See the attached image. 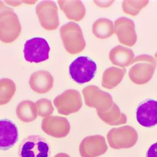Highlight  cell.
I'll list each match as a JSON object with an SVG mask.
<instances>
[{
  "label": "cell",
  "mask_w": 157,
  "mask_h": 157,
  "mask_svg": "<svg viewBox=\"0 0 157 157\" xmlns=\"http://www.w3.org/2000/svg\"><path fill=\"white\" fill-rule=\"evenodd\" d=\"M53 78L51 73L46 71L33 73L29 80V85L32 90L39 94L49 92L53 86Z\"/></svg>",
  "instance_id": "2e32d148"
},
{
  "label": "cell",
  "mask_w": 157,
  "mask_h": 157,
  "mask_svg": "<svg viewBox=\"0 0 157 157\" xmlns=\"http://www.w3.org/2000/svg\"><path fill=\"white\" fill-rule=\"evenodd\" d=\"M106 139L113 149H128L136 144L138 134L133 127L123 126L110 129L106 135Z\"/></svg>",
  "instance_id": "277c9868"
},
{
  "label": "cell",
  "mask_w": 157,
  "mask_h": 157,
  "mask_svg": "<svg viewBox=\"0 0 157 157\" xmlns=\"http://www.w3.org/2000/svg\"><path fill=\"white\" fill-rule=\"evenodd\" d=\"M36 13L41 26L47 30H55L59 25L58 8L54 1L40 2L36 7Z\"/></svg>",
  "instance_id": "30bf717a"
},
{
  "label": "cell",
  "mask_w": 157,
  "mask_h": 157,
  "mask_svg": "<svg viewBox=\"0 0 157 157\" xmlns=\"http://www.w3.org/2000/svg\"><path fill=\"white\" fill-rule=\"evenodd\" d=\"M35 103L37 109V114L40 117L46 118L54 112L55 109L52 101L48 99H40Z\"/></svg>",
  "instance_id": "d4e9b609"
},
{
  "label": "cell",
  "mask_w": 157,
  "mask_h": 157,
  "mask_svg": "<svg viewBox=\"0 0 157 157\" xmlns=\"http://www.w3.org/2000/svg\"><path fill=\"white\" fill-rule=\"evenodd\" d=\"M16 92V85L14 81L8 78L0 79V106L10 102Z\"/></svg>",
  "instance_id": "603a6c76"
},
{
  "label": "cell",
  "mask_w": 157,
  "mask_h": 157,
  "mask_svg": "<svg viewBox=\"0 0 157 157\" xmlns=\"http://www.w3.org/2000/svg\"><path fill=\"white\" fill-rule=\"evenodd\" d=\"M18 131L16 124L8 119L0 120V149L8 150L16 145Z\"/></svg>",
  "instance_id": "9a60e30c"
},
{
  "label": "cell",
  "mask_w": 157,
  "mask_h": 157,
  "mask_svg": "<svg viewBox=\"0 0 157 157\" xmlns=\"http://www.w3.org/2000/svg\"><path fill=\"white\" fill-rule=\"evenodd\" d=\"M17 117L24 122L34 121L38 115L36 103L31 101H23L18 103L16 108Z\"/></svg>",
  "instance_id": "44dd1931"
},
{
  "label": "cell",
  "mask_w": 157,
  "mask_h": 157,
  "mask_svg": "<svg viewBox=\"0 0 157 157\" xmlns=\"http://www.w3.org/2000/svg\"><path fill=\"white\" fill-rule=\"evenodd\" d=\"M148 1H124L122 6L124 13L132 16H136L141 10L147 6Z\"/></svg>",
  "instance_id": "cb8c5ba5"
},
{
  "label": "cell",
  "mask_w": 157,
  "mask_h": 157,
  "mask_svg": "<svg viewBox=\"0 0 157 157\" xmlns=\"http://www.w3.org/2000/svg\"><path fill=\"white\" fill-rule=\"evenodd\" d=\"M50 51V47L46 40L34 37L25 43L24 56L28 62L41 63L48 59Z\"/></svg>",
  "instance_id": "9c48e42d"
},
{
  "label": "cell",
  "mask_w": 157,
  "mask_h": 157,
  "mask_svg": "<svg viewBox=\"0 0 157 157\" xmlns=\"http://www.w3.org/2000/svg\"><path fill=\"white\" fill-rule=\"evenodd\" d=\"M71 124L67 118L50 116L42 120L41 129L48 135L56 138H62L71 131Z\"/></svg>",
  "instance_id": "7c38bea8"
},
{
  "label": "cell",
  "mask_w": 157,
  "mask_h": 157,
  "mask_svg": "<svg viewBox=\"0 0 157 157\" xmlns=\"http://www.w3.org/2000/svg\"><path fill=\"white\" fill-rule=\"evenodd\" d=\"M155 58H156V59L157 60V52L155 53Z\"/></svg>",
  "instance_id": "f1b7e54d"
},
{
  "label": "cell",
  "mask_w": 157,
  "mask_h": 157,
  "mask_svg": "<svg viewBox=\"0 0 157 157\" xmlns=\"http://www.w3.org/2000/svg\"><path fill=\"white\" fill-rule=\"evenodd\" d=\"M96 63L86 56L78 57L69 66L71 78L79 84L91 81L96 75Z\"/></svg>",
  "instance_id": "5b68a950"
},
{
  "label": "cell",
  "mask_w": 157,
  "mask_h": 157,
  "mask_svg": "<svg viewBox=\"0 0 157 157\" xmlns=\"http://www.w3.org/2000/svg\"><path fill=\"white\" fill-rule=\"evenodd\" d=\"M129 71V77L136 85L147 83L152 78L155 71L157 62L152 56L141 55L134 58Z\"/></svg>",
  "instance_id": "7a4b0ae2"
},
{
  "label": "cell",
  "mask_w": 157,
  "mask_h": 157,
  "mask_svg": "<svg viewBox=\"0 0 157 157\" xmlns=\"http://www.w3.org/2000/svg\"><path fill=\"white\" fill-rule=\"evenodd\" d=\"M58 4L66 17L71 20L80 21L86 14V9L82 1H59Z\"/></svg>",
  "instance_id": "ac0fdd59"
},
{
  "label": "cell",
  "mask_w": 157,
  "mask_h": 157,
  "mask_svg": "<svg viewBox=\"0 0 157 157\" xmlns=\"http://www.w3.org/2000/svg\"><path fill=\"white\" fill-rule=\"evenodd\" d=\"M53 104L59 114L68 116L78 112L83 106V101L78 90L67 89L56 97Z\"/></svg>",
  "instance_id": "ba28073f"
},
{
  "label": "cell",
  "mask_w": 157,
  "mask_h": 157,
  "mask_svg": "<svg viewBox=\"0 0 157 157\" xmlns=\"http://www.w3.org/2000/svg\"><path fill=\"white\" fill-rule=\"evenodd\" d=\"M136 119L140 125L151 128L157 125V101L148 99L141 103L136 110Z\"/></svg>",
  "instance_id": "5bb4252c"
},
{
  "label": "cell",
  "mask_w": 157,
  "mask_h": 157,
  "mask_svg": "<svg viewBox=\"0 0 157 157\" xmlns=\"http://www.w3.org/2000/svg\"><path fill=\"white\" fill-rule=\"evenodd\" d=\"M82 94L86 106L95 108L97 112L109 110L114 103L111 94L94 85L85 87Z\"/></svg>",
  "instance_id": "8992f818"
},
{
  "label": "cell",
  "mask_w": 157,
  "mask_h": 157,
  "mask_svg": "<svg viewBox=\"0 0 157 157\" xmlns=\"http://www.w3.org/2000/svg\"><path fill=\"white\" fill-rule=\"evenodd\" d=\"M54 157H71L68 154H66V153H63V152H60V153H58L57 154H56Z\"/></svg>",
  "instance_id": "83f0119b"
},
{
  "label": "cell",
  "mask_w": 157,
  "mask_h": 157,
  "mask_svg": "<svg viewBox=\"0 0 157 157\" xmlns=\"http://www.w3.org/2000/svg\"><path fill=\"white\" fill-rule=\"evenodd\" d=\"M50 146L46 139L40 135H30L21 142L19 149L20 157H48Z\"/></svg>",
  "instance_id": "52a82bcc"
},
{
  "label": "cell",
  "mask_w": 157,
  "mask_h": 157,
  "mask_svg": "<svg viewBox=\"0 0 157 157\" xmlns=\"http://www.w3.org/2000/svg\"><path fill=\"white\" fill-rule=\"evenodd\" d=\"M146 157H157V142L153 144L149 147Z\"/></svg>",
  "instance_id": "484cf974"
},
{
  "label": "cell",
  "mask_w": 157,
  "mask_h": 157,
  "mask_svg": "<svg viewBox=\"0 0 157 157\" xmlns=\"http://www.w3.org/2000/svg\"><path fill=\"white\" fill-rule=\"evenodd\" d=\"M21 26L12 8L0 1V40L5 43L14 41L20 36Z\"/></svg>",
  "instance_id": "6da1fadb"
},
{
  "label": "cell",
  "mask_w": 157,
  "mask_h": 157,
  "mask_svg": "<svg viewBox=\"0 0 157 157\" xmlns=\"http://www.w3.org/2000/svg\"><path fill=\"white\" fill-rule=\"evenodd\" d=\"M60 34L66 50L71 55L82 52L86 47V41L80 27L71 21L64 24L60 29Z\"/></svg>",
  "instance_id": "3957f363"
},
{
  "label": "cell",
  "mask_w": 157,
  "mask_h": 157,
  "mask_svg": "<svg viewBox=\"0 0 157 157\" xmlns=\"http://www.w3.org/2000/svg\"><path fill=\"white\" fill-rule=\"evenodd\" d=\"M114 33L119 41L129 47L134 46L137 40L134 21L126 17H121L115 21Z\"/></svg>",
  "instance_id": "4fadbf2b"
},
{
  "label": "cell",
  "mask_w": 157,
  "mask_h": 157,
  "mask_svg": "<svg viewBox=\"0 0 157 157\" xmlns=\"http://www.w3.org/2000/svg\"><path fill=\"white\" fill-rule=\"evenodd\" d=\"M95 4H96L98 6L101 7H108L109 6H110L113 1H94Z\"/></svg>",
  "instance_id": "4316f807"
},
{
  "label": "cell",
  "mask_w": 157,
  "mask_h": 157,
  "mask_svg": "<svg viewBox=\"0 0 157 157\" xmlns=\"http://www.w3.org/2000/svg\"><path fill=\"white\" fill-rule=\"evenodd\" d=\"M92 32L96 37L105 39L114 33V25L112 21L108 18H99L93 24Z\"/></svg>",
  "instance_id": "7402d4cb"
},
{
  "label": "cell",
  "mask_w": 157,
  "mask_h": 157,
  "mask_svg": "<svg viewBox=\"0 0 157 157\" xmlns=\"http://www.w3.org/2000/svg\"><path fill=\"white\" fill-rule=\"evenodd\" d=\"M109 57L113 64L121 67H128L134 60V52L127 47L119 45L113 47L109 52Z\"/></svg>",
  "instance_id": "e0dca14e"
},
{
  "label": "cell",
  "mask_w": 157,
  "mask_h": 157,
  "mask_svg": "<svg viewBox=\"0 0 157 157\" xmlns=\"http://www.w3.org/2000/svg\"><path fill=\"white\" fill-rule=\"evenodd\" d=\"M108 146L104 136L99 135L89 136L80 144L79 153L82 157H98L105 154Z\"/></svg>",
  "instance_id": "8fae6325"
},
{
  "label": "cell",
  "mask_w": 157,
  "mask_h": 157,
  "mask_svg": "<svg viewBox=\"0 0 157 157\" xmlns=\"http://www.w3.org/2000/svg\"><path fill=\"white\" fill-rule=\"evenodd\" d=\"M126 69L110 67L104 71L102 76V86L108 89H112L122 82L125 75Z\"/></svg>",
  "instance_id": "ffe728a7"
},
{
  "label": "cell",
  "mask_w": 157,
  "mask_h": 157,
  "mask_svg": "<svg viewBox=\"0 0 157 157\" xmlns=\"http://www.w3.org/2000/svg\"><path fill=\"white\" fill-rule=\"evenodd\" d=\"M98 117L106 124L111 126L126 124L127 117L121 112L118 105L114 103L110 109L103 112H97Z\"/></svg>",
  "instance_id": "d6986e66"
}]
</instances>
